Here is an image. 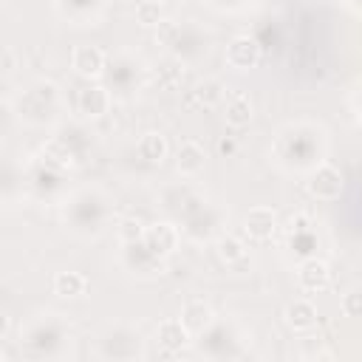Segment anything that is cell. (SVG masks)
<instances>
[{
  "instance_id": "8",
  "label": "cell",
  "mask_w": 362,
  "mask_h": 362,
  "mask_svg": "<svg viewBox=\"0 0 362 362\" xmlns=\"http://www.w3.org/2000/svg\"><path fill=\"white\" fill-rule=\"evenodd\" d=\"M156 337H158V345L167 351H184L189 345V328L181 320H164Z\"/></svg>"
},
{
  "instance_id": "17",
  "label": "cell",
  "mask_w": 362,
  "mask_h": 362,
  "mask_svg": "<svg viewBox=\"0 0 362 362\" xmlns=\"http://www.w3.org/2000/svg\"><path fill=\"white\" fill-rule=\"evenodd\" d=\"M136 20L141 23V25H161L164 23V6L161 3H153V0H144V3H139L136 6Z\"/></svg>"
},
{
  "instance_id": "3",
  "label": "cell",
  "mask_w": 362,
  "mask_h": 362,
  "mask_svg": "<svg viewBox=\"0 0 362 362\" xmlns=\"http://www.w3.org/2000/svg\"><path fill=\"white\" fill-rule=\"evenodd\" d=\"M260 59V42L249 34H238L229 40L226 45V62L238 71H246V68H255Z\"/></svg>"
},
{
  "instance_id": "16",
  "label": "cell",
  "mask_w": 362,
  "mask_h": 362,
  "mask_svg": "<svg viewBox=\"0 0 362 362\" xmlns=\"http://www.w3.org/2000/svg\"><path fill=\"white\" fill-rule=\"evenodd\" d=\"M221 99H223V85H221L218 79H204V82L195 85L189 102H198V105H204V107H212V105H218Z\"/></svg>"
},
{
  "instance_id": "13",
  "label": "cell",
  "mask_w": 362,
  "mask_h": 362,
  "mask_svg": "<svg viewBox=\"0 0 362 362\" xmlns=\"http://www.w3.org/2000/svg\"><path fill=\"white\" fill-rule=\"evenodd\" d=\"M88 288V280L79 274V272H57L54 274V291L59 297H82Z\"/></svg>"
},
{
  "instance_id": "10",
  "label": "cell",
  "mask_w": 362,
  "mask_h": 362,
  "mask_svg": "<svg viewBox=\"0 0 362 362\" xmlns=\"http://www.w3.org/2000/svg\"><path fill=\"white\" fill-rule=\"evenodd\" d=\"M181 322L189 328V334H201L212 325V308L209 303L204 300H189L184 308H181Z\"/></svg>"
},
{
  "instance_id": "18",
  "label": "cell",
  "mask_w": 362,
  "mask_h": 362,
  "mask_svg": "<svg viewBox=\"0 0 362 362\" xmlns=\"http://www.w3.org/2000/svg\"><path fill=\"white\" fill-rule=\"evenodd\" d=\"M144 229H147V226H144L139 218H124V221L119 223V240L127 243V246L141 243V240H144Z\"/></svg>"
},
{
  "instance_id": "14",
  "label": "cell",
  "mask_w": 362,
  "mask_h": 362,
  "mask_svg": "<svg viewBox=\"0 0 362 362\" xmlns=\"http://www.w3.org/2000/svg\"><path fill=\"white\" fill-rule=\"evenodd\" d=\"M226 124L229 127H246L252 122V102L243 96V93H235L229 102H226Z\"/></svg>"
},
{
  "instance_id": "22",
  "label": "cell",
  "mask_w": 362,
  "mask_h": 362,
  "mask_svg": "<svg viewBox=\"0 0 362 362\" xmlns=\"http://www.w3.org/2000/svg\"><path fill=\"white\" fill-rule=\"evenodd\" d=\"M6 334H8V317L3 314L0 317V339H6Z\"/></svg>"
},
{
  "instance_id": "6",
  "label": "cell",
  "mask_w": 362,
  "mask_h": 362,
  "mask_svg": "<svg viewBox=\"0 0 362 362\" xmlns=\"http://www.w3.org/2000/svg\"><path fill=\"white\" fill-rule=\"evenodd\" d=\"M107 107H110V93L102 85H85L76 93V110L85 119H99L107 113Z\"/></svg>"
},
{
  "instance_id": "21",
  "label": "cell",
  "mask_w": 362,
  "mask_h": 362,
  "mask_svg": "<svg viewBox=\"0 0 362 362\" xmlns=\"http://www.w3.org/2000/svg\"><path fill=\"white\" fill-rule=\"evenodd\" d=\"M14 68V54L11 48H3V71H11Z\"/></svg>"
},
{
  "instance_id": "1",
  "label": "cell",
  "mask_w": 362,
  "mask_h": 362,
  "mask_svg": "<svg viewBox=\"0 0 362 362\" xmlns=\"http://www.w3.org/2000/svg\"><path fill=\"white\" fill-rule=\"evenodd\" d=\"M305 189H308V195L317 198V201H334V198H339V192H342V173H339L334 164H320V167L308 175Z\"/></svg>"
},
{
  "instance_id": "4",
  "label": "cell",
  "mask_w": 362,
  "mask_h": 362,
  "mask_svg": "<svg viewBox=\"0 0 362 362\" xmlns=\"http://www.w3.org/2000/svg\"><path fill=\"white\" fill-rule=\"evenodd\" d=\"M297 283H300V288L308 291V294L325 291V288L331 286V269H328V263H325V260H317V257L300 263V269H297Z\"/></svg>"
},
{
  "instance_id": "12",
  "label": "cell",
  "mask_w": 362,
  "mask_h": 362,
  "mask_svg": "<svg viewBox=\"0 0 362 362\" xmlns=\"http://www.w3.org/2000/svg\"><path fill=\"white\" fill-rule=\"evenodd\" d=\"M139 156H141L147 164H161L164 156H167V139H164L161 133H156V130L144 133V136L139 139Z\"/></svg>"
},
{
  "instance_id": "20",
  "label": "cell",
  "mask_w": 362,
  "mask_h": 362,
  "mask_svg": "<svg viewBox=\"0 0 362 362\" xmlns=\"http://www.w3.org/2000/svg\"><path fill=\"white\" fill-rule=\"evenodd\" d=\"M218 150H221V156H226V158H229V156H235V150H238V141L226 136V139H221V141H218Z\"/></svg>"
},
{
  "instance_id": "11",
  "label": "cell",
  "mask_w": 362,
  "mask_h": 362,
  "mask_svg": "<svg viewBox=\"0 0 362 362\" xmlns=\"http://www.w3.org/2000/svg\"><path fill=\"white\" fill-rule=\"evenodd\" d=\"M286 322H288V328H294V331H308V328H314V325H317V308H314V303H308V300H294V303H288V308H286Z\"/></svg>"
},
{
  "instance_id": "5",
  "label": "cell",
  "mask_w": 362,
  "mask_h": 362,
  "mask_svg": "<svg viewBox=\"0 0 362 362\" xmlns=\"http://www.w3.org/2000/svg\"><path fill=\"white\" fill-rule=\"evenodd\" d=\"M71 65H74V71H76L79 76L96 79V76H102V71H105V54H102V48H96V45H76L74 54H71Z\"/></svg>"
},
{
  "instance_id": "19",
  "label": "cell",
  "mask_w": 362,
  "mask_h": 362,
  "mask_svg": "<svg viewBox=\"0 0 362 362\" xmlns=\"http://www.w3.org/2000/svg\"><path fill=\"white\" fill-rule=\"evenodd\" d=\"M342 314L345 317H362V288H354L342 297Z\"/></svg>"
},
{
  "instance_id": "9",
  "label": "cell",
  "mask_w": 362,
  "mask_h": 362,
  "mask_svg": "<svg viewBox=\"0 0 362 362\" xmlns=\"http://www.w3.org/2000/svg\"><path fill=\"white\" fill-rule=\"evenodd\" d=\"M204 161H206V156H204V147L198 144V141H184L181 147H178V153H175V167H178V173L181 175H198L201 170H204Z\"/></svg>"
},
{
  "instance_id": "2",
  "label": "cell",
  "mask_w": 362,
  "mask_h": 362,
  "mask_svg": "<svg viewBox=\"0 0 362 362\" xmlns=\"http://www.w3.org/2000/svg\"><path fill=\"white\" fill-rule=\"evenodd\" d=\"M156 257H167L175 252L178 246V229L170 221H156L144 229V240H141Z\"/></svg>"
},
{
  "instance_id": "7",
  "label": "cell",
  "mask_w": 362,
  "mask_h": 362,
  "mask_svg": "<svg viewBox=\"0 0 362 362\" xmlns=\"http://www.w3.org/2000/svg\"><path fill=\"white\" fill-rule=\"evenodd\" d=\"M243 229H246V235L255 238V240H269V238L274 235V229H277V212L269 209V206H255V209L246 212Z\"/></svg>"
},
{
  "instance_id": "15",
  "label": "cell",
  "mask_w": 362,
  "mask_h": 362,
  "mask_svg": "<svg viewBox=\"0 0 362 362\" xmlns=\"http://www.w3.org/2000/svg\"><path fill=\"white\" fill-rule=\"evenodd\" d=\"M215 252H218V257L223 260V263H240L243 257H246V246H243V240L240 238H235V235H221L218 238V243H215Z\"/></svg>"
}]
</instances>
